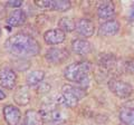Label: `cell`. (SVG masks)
<instances>
[{"mask_svg": "<svg viewBox=\"0 0 134 125\" xmlns=\"http://www.w3.org/2000/svg\"><path fill=\"white\" fill-rule=\"evenodd\" d=\"M5 47L9 54L19 58L37 56L40 52L38 41L26 34H16L9 37Z\"/></svg>", "mask_w": 134, "mask_h": 125, "instance_id": "6da1fadb", "label": "cell"}, {"mask_svg": "<svg viewBox=\"0 0 134 125\" xmlns=\"http://www.w3.org/2000/svg\"><path fill=\"white\" fill-rule=\"evenodd\" d=\"M91 64L88 61H77L68 65L64 69V76L67 81L84 86L90 83Z\"/></svg>", "mask_w": 134, "mask_h": 125, "instance_id": "7a4b0ae2", "label": "cell"}, {"mask_svg": "<svg viewBox=\"0 0 134 125\" xmlns=\"http://www.w3.org/2000/svg\"><path fill=\"white\" fill-rule=\"evenodd\" d=\"M86 95V90L83 87L73 86V85H64L63 86V102L64 105L68 107H74L77 105V103L83 99Z\"/></svg>", "mask_w": 134, "mask_h": 125, "instance_id": "3957f363", "label": "cell"}, {"mask_svg": "<svg viewBox=\"0 0 134 125\" xmlns=\"http://www.w3.org/2000/svg\"><path fill=\"white\" fill-rule=\"evenodd\" d=\"M108 87H110L112 93H114L117 97H121V98L129 97L133 92L132 85H130L126 82L119 81V79H111L110 83H108Z\"/></svg>", "mask_w": 134, "mask_h": 125, "instance_id": "277c9868", "label": "cell"}, {"mask_svg": "<svg viewBox=\"0 0 134 125\" xmlns=\"http://www.w3.org/2000/svg\"><path fill=\"white\" fill-rule=\"evenodd\" d=\"M17 82V75L10 67H3L0 69V85L3 88L14 89Z\"/></svg>", "mask_w": 134, "mask_h": 125, "instance_id": "5b68a950", "label": "cell"}, {"mask_svg": "<svg viewBox=\"0 0 134 125\" xmlns=\"http://www.w3.org/2000/svg\"><path fill=\"white\" fill-rule=\"evenodd\" d=\"M45 58L53 65H58L64 62L68 58V52L64 48H50L47 50Z\"/></svg>", "mask_w": 134, "mask_h": 125, "instance_id": "8992f818", "label": "cell"}, {"mask_svg": "<svg viewBox=\"0 0 134 125\" xmlns=\"http://www.w3.org/2000/svg\"><path fill=\"white\" fill-rule=\"evenodd\" d=\"M97 16L100 21L112 20L115 16V7L112 1H103L97 8Z\"/></svg>", "mask_w": 134, "mask_h": 125, "instance_id": "52a82bcc", "label": "cell"}, {"mask_svg": "<svg viewBox=\"0 0 134 125\" xmlns=\"http://www.w3.org/2000/svg\"><path fill=\"white\" fill-rule=\"evenodd\" d=\"M120 30V24L117 20L112 19L105 21L103 24H100V26L98 28V35L102 37H111L116 35Z\"/></svg>", "mask_w": 134, "mask_h": 125, "instance_id": "ba28073f", "label": "cell"}, {"mask_svg": "<svg viewBox=\"0 0 134 125\" xmlns=\"http://www.w3.org/2000/svg\"><path fill=\"white\" fill-rule=\"evenodd\" d=\"M76 30L81 36L90 38L94 35V22L87 18H81L76 22Z\"/></svg>", "mask_w": 134, "mask_h": 125, "instance_id": "9c48e42d", "label": "cell"}, {"mask_svg": "<svg viewBox=\"0 0 134 125\" xmlns=\"http://www.w3.org/2000/svg\"><path fill=\"white\" fill-rule=\"evenodd\" d=\"M3 116L8 125H18L21 118V113L18 107L14 105H7L3 107Z\"/></svg>", "mask_w": 134, "mask_h": 125, "instance_id": "30bf717a", "label": "cell"}, {"mask_svg": "<svg viewBox=\"0 0 134 125\" xmlns=\"http://www.w3.org/2000/svg\"><path fill=\"white\" fill-rule=\"evenodd\" d=\"M65 32L60 29H50L44 34V40L48 45H58L65 40Z\"/></svg>", "mask_w": 134, "mask_h": 125, "instance_id": "8fae6325", "label": "cell"}, {"mask_svg": "<svg viewBox=\"0 0 134 125\" xmlns=\"http://www.w3.org/2000/svg\"><path fill=\"white\" fill-rule=\"evenodd\" d=\"M26 21V14L21 9H16L9 15L7 18V24L11 27H18L21 26Z\"/></svg>", "mask_w": 134, "mask_h": 125, "instance_id": "7c38bea8", "label": "cell"}, {"mask_svg": "<svg viewBox=\"0 0 134 125\" xmlns=\"http://www.w3.org/2000/svg\"><path fill=\"white\" fill-rule=\"evenodd\" d=\"M72 49L73 52L79 56H84L90 54L92 50L91 44L85 39H76L72 43Z\"/></svg>", "mask_w": 134, "mask_h": 125, "instance_id": "4fadbf2b", "label": "cell"}, {"mask_svg": "<svg viewBox=\"0 0 134 125\" xmlns=\"http://www.w3.org/2000/svg\"><path fill=\"white\" fill-rule=\"evenodd\" d=\"M14 99L18 105H27L30 102V95L27 86H20L15 90Z\"/></svg>", "mask_w": 134, "mask_h": 125, "instance_id": "5bb4252c", "label": "cell"}, {"mask_svg": "<svg viewBox=\"0 0 134 125\" xmlns=\"http://www.w3.org/2000/svg\"><path fill=\"white\" fill-rule=\"evenodd\" d=\"M43 124V117L38 111L29 110L25 114L24 125H41Z\"/></svg>", "mask_w": 134, "mask_h": 125, "instance_id": "9a60e30c", "label": "cell"}, {"mask_svg": "<svg viewBox=\"0 0 134 125\" xmlns=\"http://www.w3.org/2000/svg\"><path fill=\"white\" fill-rule=\"evenodd\" d=\"M44 77H45L44 70H34V72H30L27 75L26 81L29 86H36V85H38L39 83L43 82Z\"/></svg>", "mask_w": 134, "mask_h": 125, "instance_id": "2e32d148", "label": "cell"}, {"mask_svg": "<svg viewBox=\"0 0 134 125\" xmlns=\"http://www.w3.org/2000/svg\"><path fill=\"white\" fill-rule=\"evenodd\" d=\"M58 29H60L64 32H72L76 29V22H75L73 18L63 17L58 21Z\"/></svg>", "mask_w": 134, "mask_h": 125, "instance_id": "e0dca14e", "label": "cell"}, {"mask_svg": "<svg viewBox=\"0 0 134 125\" xmlns=\"http://www.w3.org/2000/svg\"><path fill=\"white\" fill-rule=\"evenodd\" d=\"M120 120L125 125H134V108L124 107L120 112Z\"/></svg>", "mask_w": 134, "mask_h": 125, "instance_id": "ac0fdd59", "label": "cell"}, {"mask_svg": "<svg viewBox=\"0 0 134 125\" xmlns=\"http://www.w3.org/2000/svg\"><path fill=\"white\" fill-rule=\"evenodd\" d=\"M72 3L68 0H53V10L56 11H67L70 9Z\"/></svg>", "mask_w": 134, "mask_h": 125, "instance_id": "d6986e66", "label": "cell"}, {"mask_svg": "<svg viewBox=\"0 0 134 125\" xmlns=\"http://www.w3.org/2000/svg\"><path fill=\"white\" fill-rule=\"evenodd\" d=\"M35 5L38 6L41 9H47V10H53V0H36Z\"/></svg>", "mask_w": 134, "mask_h": 125, "instance_id": "ffe728a7", "label": "cell"}, {"mask_svg": "<svg viewBox=\"0 0 134 125\" xmlns=\"http://www.w3.org/2000/svg\"><path fill=\"white\" fill-rule=\"evenodd\" d=\"M126 69L129 73H131L132 75H134V60L129 61L126 64Z\"/></svg>", "mask_w": 134, "mask_h": 125, "instance_id": "44dd1931", "label": "cell"}, {"mask_svg": "<svg viewBox=\"0 0 134 125\" xmlns=\"http://www.w3.org/2000/svg\"><path fill=\"white\" fill-rule=\"evenodd\" d=\"M23 5V2L21 1H8L7 2V6H9V7H12V8H18Z\"/></svg>", "mask_w": 134, "mask_h": 125, "instance_id": "7402d4cb", "label": "cell"}, {"mask_svg": "<svg viewBox=\"0 0 134 125\" xmlns=\"http://www.w3.org/2000/svg\"><path fill=\"white\" fill-rule=\"evenodd\" d=\"M6 16V7L0 3V19H2Z\"/></svg>", "mask_w": 134, "mask_h": 125, "instance_id": "603a6c76", "label": "cell"}, {"mask_svg": "<svg viewBox=\"0 0 134 125\" xmlns=\"http://www.w3.org/2000/svg\"><path fill=\"white\" fill-rule=\"evenodd\" d=\"M5 98H6V94L0 89V101H1V99H5Z\"/></svg>", "mask_w": 134, "mask_h": 125, "instance_id": "cb8c5ba5", "label": "cell"}, {"mask_svg": "<svg viewBox=\"0 0 134 125\" xmlns=\"http://www.w3.org/2000/svg\"><path fill=\"white\" fill-rule=\"evenodd\" d=\"M0 36H1V28H0Z\"/></svg>", "mask_w": 134, "mask_h": 125, "instance_id": "d4e9b609", "label": "cell"}]
</instances>
